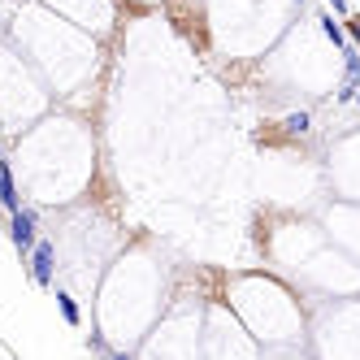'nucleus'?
I'll list each match as a JSON object with an SVG mask.
<instances>
[{"instance_id":"obj_1","label":"nucleus","mask_w":360,"mask_h":360,"mask_svg":"<svg viewBox=\"0 0 360 360\" xmlns=\"http://www.w3.org/2000/svg\"><path fill=\"white\" fill-rule=\"evenodd\" d=\"M9 243H13V252L22 256V261H31V252L39 243V213L31 209V204L9 217Z\"/></svg>"},{"instance_id":"obj_2","label":"nucleus","mask_w":360,"mask_h":360,"mask_svg":"<svg viewBox=\"0 0 360 360\" xmlns=\"http://www.w3.org/2000/svg\"><path fill=\"white\" fill-rule=\"evenodd\" d=\"M53 278H57V248L48 239H39L31 252V282L35 287H53Z\"/></svg>"},{"instance_id":"obj_3","label":"nucleus","mask_w":360,"mask_h":360,"mask_svg":"<svg viewBox=\"0 0 360 360\" xmlns=\"http://www.w3.org/2000/svg\"><path fill=\"white\" fill-rule=\"evenodd\" d=\"M356 91H360V53L347 48L343 53V79H339V87H334V105H352Z\"/></svg>"},{"instance_id":"obj_4","label":"nucleus","mask_w":360,"mask_h":360,"mask_svg":"<svg viewBox=\"0 0 360 360\" xmlns=\"http://www.w3.org/2000/svg\"><path fill=\"white\" fill-rule=\"evenodd\" d=\"M0 209H5L9 217L27 209V204H22V195H18V183H13V165H9V161H0Z\"/></svg>"},{"instance_id":"obj_5","label":"nucleus","mask_w":360,"mask_h":360,"mask_svg":"<svg viewBox=\"0 0 360 360\" xmlns=\"http://www.w3.org/2000/svg\"><path fill=\"white\" fill-rule=\"evenodd\" d=\"M317 27H321V35L339 48V53H347V27H343V18H334V13H317Z\"/></svg>"},{"instance_id":"obj_6","label":"nucleus","mask_w":360,"mask_h":360,"mask_svg":"<svg viewBox=\"0 0 360 360\" xmlns=\"http://www.w3.org/2000/svg\"><path fill=\"white\" fill-rule=\"evenodd\" d=\"M57 313H61L65 326H83V308H79V300H74L70 291H57Z\"/></svg>"},{"instance_id":"obj_7","label":"nucleus","mask_w":360,"mask_h":360,"mask_svg":"<svg viewBox=\"0 0 360 360\" xmlns=\"http://www.w3.org/2000/svg\"><path fill=\"white\" fill-rule=\"evenodd\" d=\"M287 131H291V135L308 131V113H291V117H287Z\"/></svg>"},{"instance_id":"obj_8","label":"nucleus","mask_w":360,"mask_h":360,"mask_svg":"<svg viewBox=\"0 0 360 360\" xmlns=\"http://www.w3.org/2000/svg\"><path fill=\"white\" fill-rule=\"evenodd\" d=\"M326 5H330V13H339V18H343V22H347V18H352V9H347V0H326Z\"/></svg>"},{"instance_id":"obj_9","label":"nucleus","mask_w":360,"mask_h":360,"mask_svg":"<svg viewBox=\"0 0 360 360\" xmlns=\"http://www.w3.org/2000/svg\"><path fill=\"white\" fill-rule=\"evenodd\" d=\"M356 109H360V91H356Z\"/></svg>"},{"instance_id":"obj_10","label":"nucleus","mask_w":360,"mask_h":360,"mask_svg":"<svg viewBox=\"0 0 360 360\" xmlns=\"http://www.w3.org/2000/svg\"><path fill=\"white\" fill-rule=\"evenodd\" d=\"M0 161H5V148H0Z\"/></svg>"},{"instance_id":"obj_11","label":"nucleus","mask_w":360,"mask_h":360,"mask_svg":"<svg viewBox=\"0 0 360 360\" xmlns=\"http://www.w3.org/2000/svg\"><path fill=\"white\" fill-rule=\"evenodd\" d=\"M295 5H304V0H295Z\"/></svg>"}]
</instances>
